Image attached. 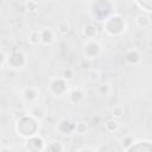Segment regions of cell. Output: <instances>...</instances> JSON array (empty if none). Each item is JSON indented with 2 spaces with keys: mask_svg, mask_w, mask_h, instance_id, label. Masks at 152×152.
<instances>
[{
  "mask_svg": "<svg viewBox=\"0 0 152 152\" xmlns=\"http://www.w3.org/2000/svg\"><path fill=\"white\" fill-rule=\"evenodd\" d=\"M28 42L31 44H39L42 42V36H40V31L34 30L28 34Z\"/></svg>",
  "mask_w": 152,
  "mask_h": 152,
  "instance_id": "cell-1",
  "label": "cell"
},
{
  "mask_svg": "<svg viewBox=\"0 0 152 152\" xmlns=\"http://www.w3.org/2000/svg\"><path fill=\"white\" fill-rule=\"evenodd\" d=\"M69 31H70V25H69L66 21L61 23V24L58 25V27H57V32H58L59 34H62V36H66V34L69 33Z\"/></svg>",
  "mask_w": 152,
  "mask_h": 152,
  "instance_id": "cell-2",
  "label": "cell"
},
{
  "mask_svg": "<svg viewBox=\"0 0 152 152\" xmlns=\"http://www.w3.org/2000/svg\"><path fill=\"white\" fill-rule=\"evenodd\" d=\"M118 127H119V122H118L116 120H108V121L106 122V129L109 131V132L116 131Z\"/></svg>",
  "mask_w": 152,
  "mask_h": 152,
  "instance_id": "cell-3",
  "label": "cell"
},
{
  "mask_svg": "<svg viewBox=\"0 0 152 152\" xmlns=\"http://www.w3.org/2000/svg\"><path fill=\"white\" fill-rule=\"evenodd\" d=\"M88 78H89V81H91V82H97L99 78H100V74H99V71L95 70V69L89 70V71H88Z\"/></svg>",
  "mask_w": 152,
  "mask_h": 152,
  "instance_id": "cell-4",
  "label": "cell"
},
{
  "mask_svg": "<svg viewBox=\"0 0 152 152\" xmlns=\"http://www.w3.org/2000/svg\"><path fill=\"white\" fill-rule=\"evenodd\" d=\"M38 8V4L34 1V0H28L26 2V10L28 12H36Z\"/></svg>",
  "mask_w": 152,
  "mask_h": 152,
  "instance_id": "cell-5",
  "label": "cell"
},
{
  "mask_svg": "<svg viewBox=\"0 0 152 152\" xmlns=\"http://www.w3.org/2000/svg\"><path fill=\"white\" fill-rule=\"evenodd\" d=\"M112 113H113V116L114 118H121L122 114H124V108L122 106H115L113 109H112Z\"/></svg>",
  "mask_w": 152,
  "mask_h": 152,
  "instance_id": "cell-6",
  "label": "cell"
},
{
  "mask_svg": "<svg viewBox=\"0 0 152 152\" xmlns=\"http://www.w3.org/2000/svg\"><path fill=\"white\" fill-rule=\"evenodd\" d=\"M75 129H76L77 133L84 134V133L87 132V125H86V122H78V124L75 126Z\"/></svg>",
  "mask_w": 152,
  "mask_h": 152,
  "instance_id": "cell-7",
  "label": "cell"
},
{
  "mask_svg": "<svg viewBox=\"0 0 152 152\" xmlns=\"http://www.w3.org/2000/svg\"><path fill=\"white\" fill-rule=\"evenodd\" d=\"M142 23H146V24L150 26V23H151V21H150V18H148L147 15H139V17L137 18V24L141 27V24H142Z\"/></svg>",
  "mask_w": 152,
  "mask_h": 152,
  "instance_id": "cell-8",
  "label": "cell"
}]
</instances>
